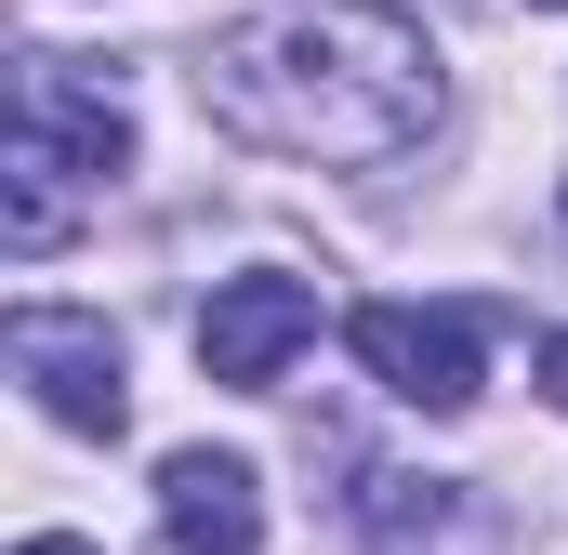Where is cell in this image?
I'll return each mask as SVG.
<instances>
[{
    "label": "cell",
    "instance_id": "6da1fadb",
    "mask_svg": "<svg viewBox=\"0 0 568 555\" xmlns=\"http://www.w3.org/2000/svg\"><path fill=\"white\" fill-rule=\"evenodd\" d=\"M199 107L265 159L304 172H384L436 120V53L384 0H265L199 53Z\"/></svg>",
    "mask_w": 568,
    "mask_h": 555
},
{
    "label": "cell",
    "instance_id": "7a4b0ae2",
    "mask_svg": "<svg viewBox=\"0 0 568 555\" xmlns=\"http://www.w3.org/2000/svg\"><path fill=\"white\" fill-rule=\"evenodd\" d=\"M0 357H13V384L67 423V436H120V423H133L120 331H106V317H80V304H13V317H0Z\"/></svg>",
    "mask_w": 568,
    "mask_h": 555
},
{
    "label": "cell",
    "instance_id": "3957f363",
    "mask_svg": "<svg viewBox=\"0 0 568 555\" xmlns=\"http://www.w3.org/2000/svg\"><path fill=\"white\" fill-rule=\"evenodd\" d=\"M357 371L384 384V397H410V411H476V384H489V317L476 304H357Z\"/></svg>",
    "mask_w": 568,
    "mask_h": 555
},
{
    "label": "cell",
    "instance_id": "277c9868",
    "mask_svg": "<svg viewBox=\"0 0 568 555\" xmlns=\"http://www.w3.org/2000/svg\"><path fill=\"white\" fill-rule=\"evenodd\" d=\"M304 344H317V291L278 278V265L225 278V291L199 304V371H212V384H278Z\"/></svg>",
    "mask_w": 568,
    "mask_h": 555
},
{
    "label": "cell",
    "instance_id": "5b68a950",
    "mask_svg": "<svg viewBox=\"0 0 568 555\" xmlns=\"http://www.w3.org/2000/svg\"><path fill=\"white\" fill-rule=\"evenodd\" d=\"M159 529H172V555H265V476L239 450H172L159 463Z\"/></svg>",
    "mask_w": 568,
    "mask_h": 555
},
{
    "label": "cell",
    "instance_id": "8992f818",
    "mask_svg": "<svg viewBox=\"0 0 568 555\" xmlns=\"http://www.w3.org/2000/svg\"><path fill=\"white\" fill-rule=\"evenodd\" d=\"M13 120H27V133H53L80 172H120V159H133V107H120V93H93L67 53H27V67H13Z\"/></svg>",
    "mask_w": 568,
    "mask_h": 555
},
{
    "label": "cell",
    "instance_id": "52a82bcc",
    "mask_svg": "<svg viewBox=\"0 0 568 555\" xmlns=\"http://www.w3.org/2000/svg\"><path fill=\"white\" fill-rule=\"evenodd\" d=\"M67 172H80L67 145L13 120V159H0V252H13V265H40V252H53V239L80 225V199H67Z\"/></svg>",
    "mask_w": 568,
    "mask_h": 555
},
{
    "label": "cell",
    "instance_id": "ba28073f",
    "mask_svg": "<svg viewBox=\"0 0 568 555\" xmlns=\"http://www.w3.org/2000/svg\"><path fill=\"white\" fill-rule=\"evenodd\" d=\"M357 543L371 555H449L463 543V490L449 476H371L357 490Z\"/></svg>",
    "mask_w": 568,
    "mask_h": 555
},
{
    "label": "cell",
    "instance_id": "9c48e42d",
    "mask_svg": "<svg viewBox=\"0 0 568 555\" xmlns=\"http://www.w3.org/2000/svg\"><path fill=\"white\" fill-rule=\"evenodd\" d=\"M542 397H556V411H568V331H556V344H542Z\"/></svg>",
    "mask_w": 568,
    "mask_h": 555
},
{
    "label": "cell",
    "instance_id": "30bf717a",
    "mask_svg": "<svg viewBox=\"0 0 568 555\" xmlns=\"http://www.w3.org/2000/svg\"><path fill=\"white\" fill-rule=\"evenodd\" d=\"M13 555H93V543H67V529H40V543H13Z\"/></svg>",
    "mask_w": 568,
    "mask_h": 555
},
{
    "label": "cell",
    "instance_id": "8fae6325",
    "mask_svg": "<svg viewBox=\"0 0 568 555\" xmlns=\"http://www.w3.org/2000/svg\"><path fill=\"white\" fill-rule=\"evenodd\" d=\"M529 13H556V0H529Z\"/></svg>",
    "mask_w": 568,
    "mask_h": 555
}]
</instances>
